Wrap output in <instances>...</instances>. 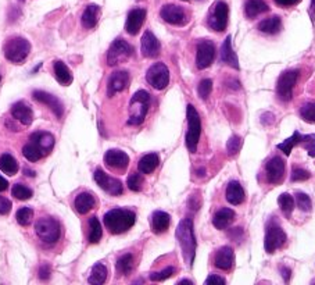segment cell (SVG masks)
<instances>
[{
    "label": "cell",
    "instance_id": "7402d4cb",
    "mask_svg": "<svg viewBox=\"0 0 315 285\" xmlns=\"http://www.w3.org/2000/svg\"><path fill=\"white\" fill-rule=\"evenodd\" d=\"M29 142H32L43 155H47L54 146V137L50 132H42L41 131V132L32 134L31 138H29Z\"/></svg>",
    "mask_w": 315,
    "mask_h": 285
},
{
    "label": "cell",
    "instance_id": "b9f144b4",
    "mask_svg": "<svg viewBox=\"0 0 315 285\" xmlns=\"http://www.w3.org/2000/svg\"><path fill=\"white\" fill-rule=\"evenodd\" d=\"M11 194L19 200H28L32 196V189L27 185H23V184H15L11 189Z\"/></svg>",
    "mask_w": 315,
    "mask_h": 285
},
{
    "label": "cell",
    "instance_id": "ffe728a7",
    "mask_svg": "<svg viewBox=\"0 0 315 285\" xmlns=\"http://www.w3.org/2000/svg\"><path fill=\"white\" fill-rule=\"evenodd\" d=\"M233 264H235V253H233V249H232V248L224 246L215 253L214 266H215L216 269L228 271L231 270Z\"/></svg>",
    "mask_w": 315,
    "mask_h": 285
},
{
    "label": "cell",
    "instance_id": "680465c9",
    "mask_svg": "<svg viewBox=\"0 0 315 285\" xmlns=\"http://www.w3.org/2000/svg\"><path fill=\"white\" fill-rule=\"evenodd\" d=\"M310 15L312 21L315 20V0H311V6H310Z\"/></svg>",
    "mask_w": 315,
    "mask_h": 285
},
{
    "label": "cell",
    "instance_id": "e0dca14e",
    "mask_svg": "<svg viewBox=\"0 0 315 285\" xmlns=\"http://www.w3.org/2000/svg\"><path fill=\"white\" fill-rule=\"evenodd\" d=\"M141 50L142 54L147 57V59H154V57L160 54L161 45L151 31H146V32L143 33L141 42Z\"/></svg>",
    "mask_w": 315,
    "mask_h": 285
},
{
    "label": "cell",
    "instance_id": "74e56055",
    "mask_svg": "<svg viewBox=\"0 0 315 285\" xmlns=\"http://www.w3.org/2000/svg\"><path fill=\"white\" fill-rule=\"evenodd\" d=\"M23 155L28 162H38V160H41L45 156L32 142H28L23 147Z\"/></svg>",
    "mask_w": 315,
    "mask_h": 285
},
{
    "label": "cell",
    "instance_id": "7c38bea8",
    "mask_svg": "<svg viewBox=\"0 0 315 285\" xmlns=\"http://www.w3.org/2000/svg\"><path fill=\"white\" fill-rule=\"evenodd\" d=\"M215 59V45L211 41H200L196 49V66L199 70H204L211 66Z\"/></svg>",
    "mask_w": 315,
    "mask_h": 285
},
{
    "label": "cell",
    "instance_id": "db71d44e",
    "mask_svg": "<svg viewBox=\"0 0 315 285\" xmlns=\"http://www.w3.org/2000/svg\"><path fill=\"white\" fill-rule=\"evenodd\" d=\"M225 278H222V277L220 276H214V274L208 277L207 280H206V284H225Z\"/></svg>",
    "mask_w": 315,
    "mask_h": 285
},
{
    "label": "cell",
    "instance_id": "f546056e",
    "mask_svg": "<svg viewBox=\"0 0 315 285\" xmlns=\"http://www.w3.org/2000/svg\"><path fill=\"white\" fill-rule=\"evenodd\" d=\"M160 164V159H159V155L155 153H149V155H145L142 157L139 163H137V168L141 171L142 174H150L153 171L157 168V166Z\"/></svg>",
    "mask_w": 315,
    "mask_h": 285
},
{
    "label": "cell",
    "instance_id": "603a6c76",
    "mask_svg": "<svg viewBox=\"0 0 315 285\" xmlns=\"http://www.w3.org/2000/svg\"><path fill=\"white\" fill-rule=\"evenodd\" d=\"M11 116L24 125H31L33 121V113L25 102H17L11 107Z\"/></svg>",
    "mask_w": 315,
    "mask_h": 285
},
{
    "label": "cell",
    "instance_id": "6f0895ef",
    "mask_svg": "<svg viewBox=\"0 0 315 285\" xmlns=\"http://www.w3.org/2000/svg\"><path fill=\"white\" fill-rule=\"evenodd\" d=\"M7 186H9V182H7L3 177L0 176V192H3V191L7 189Z\"/></svg>",
    "mask_w": 315,
    "mask_h": 285
},
{
    "label": "cell",
    "instance_id": "4fadbf2b",
    "mask_svg": "<svg viewBox=\"0 0 315 285\" xmlns=\"http://www.w3.org/2000/svg\"><path fill=\"white\" fill-rule=\"evenodd\" d=\"M93 177H94V181L97 182V185H99L103 191H106L107 194H110V195L118 196V195H121V194L124 192L121 181L117 180V178H113V177L107 176V174H106L102 168H97V170L94 171Z\"/></svg>",
    "mask_w": 315,
    "mask_h": 285
},
{
    "label": "cell",
    "instance_id": "3957f363",
    "mask_svg": "<svg viewBox=\"0 0 315 285\" xmlns=\"http://www.w3.org/2000/svg\"><path fill=\"white\" fill-rule=\"evenodd\" d=\"M150 107V95L146 90H137L129 102V125H141Z\"/></svg>",
    "mask_w": 315,
    "mask_h": 285
},
{
    "label": "cell",
    "instance_id": "7a4b0ae2",
    "mask_svg": "<svg viewBox=\"0 0 315 285\" xmlns=\"http://www.w3.org/2000/svg\"><path fill=\"white\" fill-rule=\"evenodd\" d=\"M104 225L111 234H123L133 227L136 216L132 210L113 209L104 214Z\"/></svg>",
    "mask_w": 315,
    "mask_h": 285
},
{
    "label": "cell",
    "instance_id": "2e32d148",
    "mask_svg": "<svg viewBox=\"0 0 315 285\" xmlns=\"http://www.w3.org/2000/svg\"><path fill=\"white\" fill-rule=\"evenodd\" d=\"M33 99L38 100L43 105H46L49 109L52 110L53 113L56 114L58 119H62L63 114H64V106L60 100L57 99L56 96L52 95V93H47L45 90H35L32 93Z\"/></svg>",
    "mask_w": 315,
    "mask_h": 285
},
{
    "label": "cell",
    "instance_id": "d590c367",
    "mask_svg": "<svg viewBox=\"0 0 315 285\" xmlns=\"http://www.w3.org/2000/svg\"><path fill=\"white\" fill-rule=\"evenodd\" d=\"M300 138H301V134L299 132V131H294V134H293L290 138H287L286 141H283L282 143H278L277 147L279 150H282L286 156H290L293 147L300 143Z\"/></svg>",
    "mask_w": 315,
    "mask_h": 285
},
{
    "label": "cell",
    "instance_id": "8fae6325",
    "mask_svg": "<svg viewBox=\"0 0 315 285\" xmlns=\"http://www.w3.org/2000/svg\"><path fill=\"white\" fill-rule=\"evenodd\" d=\"M146 80L154 89L161 90L169 84V71L165 64L155 63L147 70Z\"/></svg>",
    "mask_w": 315,
    "mask_h": 285
},
{
    "label": "cell",
    "instance_id": "cb8c5ba5",
    "mask_svg": "<svg viewBox=\"0 0 315 285\" xmlns=\"http://www.w3.org/2000/svg\"><path fill=\"white\" fill-rule=\"evenodd\" d=\"M225 199L231 204H240L245 200V189L238 181H231L226 186Z\"/></svg>",
    "mask_w": 315,
    "mask_h": 285
},
{
    "label": "cell",
    "instance_id": "e575fe53",
    "mask_svg": "<svg viewBox=\"0 0 315 285\" xmlns=\"http://www.w3.org/2000/svg\"><path fill=\"white\" fill-rule=\"evenodd\" d=\"M106 278H107V269L102 263H97L92 269V273H90L89 278H88V282L93 285H102L104 284Z\"/></svg>",
    "mask_w": 315,
    "mask_h": 285
},
{
    "label": "cell",
    "instance_id": "277c9868",
    "mask_svg": "<svg viewBox=\"0 0 315 285\" xmlns=\"http://www.w3.org/2000/svg\"><path fill=\"white\" fill-rule=\"evenodd\" d=\"M186 117H188L189 124L188 134H186V147L189 149V152L194 153L198 150L199 139L202 134V121H200V116L192 105H188Z\"/></svg>",
    "mask_w": 315,
    "mask_h": 285
},
{
    "label": "cell",
    "instance_id": "5bb4252c",
    "mask_svg": "<svg viewBox=\"0 0 315 285\" xmlns=\"http://www.w3.org/2000/svg\"><path fill=\"white\" fill-rule=\"evenodd\" d=\"M161 18L171 25H185L188 23V15L181 6L165 5L160 11Z\"/></svg>",
    "mask_w": 315,
    "mask_h": 285
},
{
    "label": "cell",
    "instance_id": "6da1fadb",
    "mask_svg": "<svg viewBox=\"0 0 315 285\" xmlns=\"http://www.w3.org/2000/svg\"><path fill=\"white\" fill-rule=\"evenodd\" d=\"M176 239L179 241L182 255L189 267L193 266L194 255H196V238L193 234V221L190 217H186L176 228Z\"/></svg>",
    "mask_w": 315,
    "mask_h": 285
},
{
    "label": "cell",
    "instance_id": "4dcf8cb0",
    "mask_svg": "<svg viewBox=\"0 0 315 285\" xmlns=\"http://www.w3.org/2000/svg\"><path fill=\"white\" fill-rule=\"evenodd\" d=\"M53 68H54V77H56L57 81L60 82L62 85H70L72 82V74H71L70 68L66 66V63L57 60L53 64Z\"/></svg>",
    "mask_w": 315,
    "mask_h": 285
},
{
    "label": "cell",
    "instance_id": "6125c7cd",
    "mask_svg": "<svg viewBox=\"0 0 315 285\" xmlns=\"http://www.w3.org/2000/svg\"><path fill=\"white\" fill-rule=\"evenodd\" d=\"M0 80H2V77H0Z\"/></svg>",
    "mask_w": 315,
    "mask_h": 285
},
{
    "label": "cell",
    "instance_id": "d6a6232c",
    "mask_svg": "<svg viewBox=\"0 0 315 285\" xmlns=\"http://www.w3.org/2000/svg\"><path fill=\"white\" fill-rule=\"evenodd\" d=\"M259 29L264 33H269V35H275L281 29H282V20L279 18L278 15H272L268 18L263 20L259 24Z\"/></svg>",
    "mask_w": 315,
    "mask_h": 285
},
{
    "label": "cell",
    "instance_id": "94428289",
    "mask_svg": "<svg viewBox=\"0 0 315 285\" xmlns=\"http://www.w3.org/2000/svg\"><path fill=\"white\" fill-rule=\"evenodd\" d=\"M179 284H193V282L189 280H182V281H179Z\"/></svg>",
    "mask_w": 315,
    "mask_h": 285
},
{
    "label": "cell",
    "instance_id": "f5cc1de1",
    "mask_svg": "<svg viewBox=\"0 0 315 285\" xmlns=\"http://www.w3.org/2000/svg\"><path fill=\"white\" fill-rule=\"evenodd\" d=\"M50 274H52V270H50V266L49 264H43L41 269H39V278L43 281H47L50 278Z\"/></svg>",
    "mask_w": 315,
    "mask_h": 285
},
{
    "label": "cell",
    "instance_id": "d4e9b609",
    "mask_svg": "<svg viewBox=\"0 0 315 285\" xmlns=\"http://www.w3.org/2000/svg\"><path fill=\"white\" fill-rule=\"evenodd\" d=\"M221 60L225 63V64H228V66H231L232 68H235V70H239L240 68L238 56H236V53L233 52V49H232L231 36H229V35L226 36V39L224 41V43H222Z\"/></svg>",
    "mask_w": 315,
    "mask_h": 285
},
{
    "label": "cell",
    "instance_id": "d6986e66",
    "mask_svg": "<svg viewBox=\"0 0 315 285\" xmlns=\"http://www.w3.org/2000/svg\"><path fill=\"white\" fill-rule=\"evenodd\" d=\"M146 18V10L145 9H133L128 13L127 23H125V31L129 35H136L142 25Z\"/></svg>",
    "mask_w": 315,
    "mask_h": 285
},
{
    "label": "cell",
    "instance_id": "f907efd6",
    "mask_svg": "<svg viewBox=\"0 0 315 285\" xmlns=\"http://www.w3.org/2000/svg\"><path fill=\"white\" fill-rule=\"evenodd\" d=\"M311 177V174L304 168H300V167H293L292 176H290V180L293 182H297V181H306Z\"/></svg>",
    "mask_w": 315,
    "mask_h": 285
},
{
    "label": "cell",
    "instance_id": "11a10c76",
    "mask_svg": "<svg viewBox=\"0 0 315 285\" xmlns=\"http://www.w3.org/2000/svg\"><path fill=\"white\" fill-rule=\"evenodd\" d=\"M275 2H277V5L282 6V7H290V6L297 5L300 0H275Z\"/></svg>",
    "mask_w": 315,
    "mask_h": 285
},
{
    "label": "cell",
    "instance_id": "44dd1931",
    "mask_svg": "<svg viewBox=\"0 0 315 285\" xmlns=\"http://www.w3.org/2000/svg\"><path fill=\"white\" fill-rule=\"evenodd\" d=\"M129 84V74L127 71H115L110 77L107 86V95L114 96L118 92H121Z\"/></svg>",
    "mask_w": 315,
    "mask_h": 285
},
{
    "label": "cell",
    "instance_id": "9c48e42d",
    "mask_svg": "<svg viewBox=\"0 0 315 285\" xmlns=\"http://www.w3.org/2000/svg\"><path fill=\"white\" fill-rule=\"evenodd\" d=\"M299 74H300L299 70H287L279 77L277 84V93L282 102H289L292 99L293 88L296 85Z\"/></svg>",
    "mask_w": 315,
    "mask_h": 285
},
{
    "label": "cell",
    "instance_id": "ee69618b",
    "mask_svg": "<svg viewBox=\"0 0 315 285\" xmlns=\"http://www.w3.org/2000/svg\"><path fill=\"white\" fill-rule=\"evenodd\" d=\"M300 143H303V146L306 147L307 152H308L311 157H315V134L301 135Z\"/></svg>",
    "mask_w": 315,
    "mask_h": 285
},
{
    "label": "cell",
    "instance_id": "7bdbcfd3",
    "mask_svg": "<svg viewBox=\"0 0 315 285\" xmlns=\"http://www.w3.org/2000/svg\"><path fill=\"white\" fill-rule=\"evenodd\" d=\"M300 116L307 123H315V102H308L301 106Z\"/></svg>",
    "mask_w": 315,
    "mask_h": 285
},
{
    "label": "cell",
    "instance_id": "91938a15",
    "mask_svg": "<svg viewBox=\"0 0 315 285\" xmlns=\"http://www.w3.org/2000/svg\"><path fill=\"white\" fill-rule=\"evenodd\" d=\"M25 174H27V176L28 177H35V171H31V170H27V168H25Z\"/></svg>",
    "mask_w": 315,
    "mask_h": 285
},
{
    "label": "cell",
    "instance_id": "8d00e7d4",
    "mask_svg": "<svg viewBox=\"0 0 315 285\" xmlns=\"http://www.w3.org/2000/svg\"><path fill=\"white\" fill-rule=\"evenodd\" d=\"M133 261L135 260H133V256H132L131 253L124 255V256H121L117 260V271L120 274H123V276H128L132 271V269H133Z\"/></svg>",
    "mask_w": 315,
    "mask_h": 285
},
{
    "label": "cell",
    "instance_id": "83f0119b",
    "mask_svg": "<svg viewBox=\"0 0 315 285\" xmlns=\"http://www.w3.org/2000/svg\"><path fill=\"white\" fill-rule=\"evenodd\" d=\"M100 15V7L97 5H89L86 6V9L84 10V14H82V27L86 29H92L96 27L97 21H99Z\"/></svg>",
    "mask_w": 315,
    "mask_h": 285
},
{
    "label": "cell",
    "instance_id": "8992f818",
    "mask_svg": "<svg viewBox=\"0 0 315 285\" xmlns=\"http://www.w3.org/2000/svg\"><path fill=\"white\" fill-rule=\"evenodd\" d=\"M35 231L39 239L45 243H54L60 238V224L52 217H42L35 224Z\"/></svg>",
    "mask_w": 315,
    "mask_h": 285
},
{
    "label": "cell",
    "instance_id": "52a82bcc",
    "mask_svg": "<svg viewBox=\"0 0 315 285\" xmlns=\"http://www.w3.org/2000/svg\"><path fill=\"white\" fill-rule=\"evenodd\" d=\"M285 242H286V234L281 228V225L273 220L267 225V230H265L264 248L268 253H273L277 249L283 246Z\"/></svg>",
    "mask_w": 315,
    "mask_h": 285
},
{
    "label": "cell",
    "instance_id": "1f68e13d",
    "mask_svg": "<svg viewBox=\"0 0 315 285\" xmlns=\"http://www.w3.org/2000/svg\"><path fill=\"white\" fill-rule=\"evenodd\" d=\"M268 5L264 0H247L245 5V13L249 18H255L257 15L268 11Z\"/></svg>",
    "mask_w": 315,
    "mask_h": 285
},
{
    "label": "cell",
    "instance_id": "ab89813d",
    "mask_svg": "<svg viewBox=\"0 0 315 285\" xmlns=\"http://www.w3.org/2000/svg\"><path fill=\"white\" fill-rule=\"evenodd\" d=\"M278 203H279V207L282 209V212L286 214V217H290L293 209H294V199L293 196H290L289 194H282V195L278 198Z\"/></svg>",
    "mask_w": 315,
    "mask_h": 285
},
{
    "label": "cell",
    "instance_id": "4316f807",
    "mask_svg": "<svg viewBox=\"0 0 315 285\" xmlns=\"http://www.w3.org/2000/svg\"><path fill=\"white\" fill-rule=\"evenodd\" d=\"M171 223V216L165 212H154L151 216V230L154 234L165 233Z\"/></svg>",
    "mask_w": 315,
    "mask_h": 285
},
{
    "label": "cell",
    "instance_id": "c3c4849f",
    "mask_svg": "<svg viewBox=\"0 0 315 285\" xmlns=\"http://www.w3.org/2000/svg\"><path fill=\"white\" fill-rule=\"evenodd\" d=\"M175 267H167L164 270L157 271V273H151L150 274V280L151 281H164L167 278H169L171 276H174L175 273Z\"/></svg>",
    "mask_w": 315,
    "mask_h": 285
},
{
    "label": "cell",
    "instance_id": "60d3db41",
    "mask_svg": "<svg viewBox=\"0 0 315 285\" xmlns=\"http://www.w3.org/2000/svg\"><path fill=\"white\" fill-rule=\"evenodd\" d=\"M32 216L33 210L31 209V207H21V209L17 212V214H15V219H17V223H18L19 225L27 227V225H29L31 221H32Z\"/></svg>",
    "mask_w": 315,
    "mask_h": 285
},
{
    "label": "cell",
    "instance_id": "bcb514c9",
    "mask_svg": "<svg viewBox=\"0 0 315 285\" xmlns=\"http://www.w3.org/2000/svg\"><path fill=\"white\" fill-rule=\"evenodd\" d=\"M296 203H297V207H299L301 212H310V210H311L310 196L306 195L304 192H297V194H296Z\"/></svg>",
    "mask_w": 315,
    "mask_h": 285
},
{
    "label": "cell",
    "instance_id": "30bf717a",
    "mask_svg": "<svg viewBox=\"0 0 315 285\" xmlns=\"http://www.w3.org/2000/svg\"><path fill=\"white\" fill-rule=\"evenodd\" d=\"M228 15H229V7L225 2H216L215 5L212 6L211 13L208 17V25L210 28L218 32L225 31L226 25H228Z\"/></svg>",
    "mask_w": 315,
    "mask_h": 285
},
{
    "label": "cell",
    "instance_id": "ac0fdd59",
    "mask_svg": "<svg viewBox=\"0 0 315 285\" xmlns=\"http://www.w3.org/2000/svg\"><path fill=\"white\" fill-rule=\"evenodd\" d=\"M104 163L114 170H125L129 164V157L123 150L110 149L104 155Z\"/></svg>",
    "mask_w": 315,
    "mask_h": 285
},
{
    "label": "cell",
    "instance_id": "f35d334b",
    "mask_svg": "<svg viewBox=\"0 0 315 285\" xmlns=\"http://www.w3.org/2000/svg\"><path fill=\"white\" fill-rule=\"evenodd\" d=\"M89 228V242L97 243L100 241V238H102V225H100L97 217H90Z\"/></svg>",
    "mask_w": 315,
    "mask_h": 285
},
{
    "label": "cell",
    "instance_id": "7dc6e473",
    "mask_svg": "<svg viewBox=\"0 0 315 285\" xmlns=\"http://www.w3.org/2000/svg\"><path fill=\"white\" fill-rule=\"evenodd\" d=\"M211 90H212L211 80L206 78V80H203V81L199 84L198 92H199V96H200L202 99H207L208 96H210V93H211Z\"/></svg>",
    "mask_w": 315,
    "mask_h": 285
},
{
    "label": "cell",
    "instance_id": "ba28073f",
    "mask_svg": "<svg viewBox=\"0 0 315 285\" xmlns=\"http://www.w3.org/2000/svg\"><path fill=\"white\" fill-rule=\"evenodd\" d=\"M132 54H133V48H132L127 41H124L123 38L115 39V41L111 43L110 49H108V66H117L120 63L125 62L127 59H129Z\"/></svg>",
    "mask_w": 315,
    "mask_h": 285
},
{
    "label": "cell",
    "instance_id": "836d02e7",
    "mask_svg": "<svg viewBox=\"0 0 315 285\" xmlns=\"http://www.w3.org/2000/svg\"><path fill=\"white\" fill-rule=\"evenodd\" d=\"M18 163L14 157L9 153H3L0 156V170L3 171L7 176H15L18 173Z\"/></svg>",
    "mask_w": 315,
    "mask_h": 285
},
{
    "label": "cell",
    "instance_id": "9f6ffc18",
    "mask_svg": "<svg viewBox=\"0 0 315 285\" xmlns=\"http://www.w3.org/2000/svg\"><path fill=\"white\" fill-rule=\"evenodd\" d=\"M281 271H282V277L283 280H285V282H289V281H290V276H292V270L287 269V267H282Z\"/></svg>",
    "mask_w": 315,
    "mask_h": 285
},
{
    "label": "cell",
    "instance_id": "5b68a950",
    "mask_svg": "<svg viewBox=\"0 0 315 285\" xmlns=\"http://www.w3.org/2000/svg\"><path fill=\"white\" fill-rule=\"evenodd\" d=\"M6 59L11 63H21L25 60V57L28 56L31 52V43L25 38L15 36V38L9 39L5 45Z\"/></svg>",
    "mask_w": 315,
    "mask_h": 285
},
{
    "label": "cell",
    "instance_id": "681fc988",
    "mask_svg": "<svg viewBox=\"0 0 315 285\" xmlns=\"http://www.w3.org/2000/svg\"><path fill=\"white\" fill-rule=\"evenodd\" d=\"M240 146H242V138L238 137V135H233V137L229 138L228 143H226V150H228V153L231 156H233V155L239 152Z\"/></svg>",
    "mask_w": 315,
    "mask_h": 285
},
{
    "label": "cell",
    "instance_id": "816d5d0a",
    "mask_svg": "<svg viewBox=\"0 0 315 285\" xmlns=\"http://www.w3.org/2000/svg\"><path fill=\"white\" fill-rule=\"evenodd\" d=\"M11 210V202L7 198L0 196V214H7Z\"/></svg>",
    "mask_w": 315,
    "mask_h": 285
},
{
    "label": "cell",
    "instance_id": "9a60e30c",
    "mask_svg": "<svg viewBox=\"0 0 315 285\" xmlns=\"http://www.w3.org/2000/svg\"><path fill=\"white\" fill-rule=\"evenodd\" d=\"M265 176L269 184H278L285 177V162L282 157L273 156L265 164Z\"/></svg>",
    "mask_w": 315,
    "mask_h": 285
},
{
    "label": "cell",
    "instance_id": "f1b7e54d",
    "mask_svg": "<svg viewBox=\"0 0 315 285\" xmlns=\"http://www.w3.org/2000/svg\"><path fill=\"white\" fill-rule=\"evenodd\" d=\"M94 204H96L94 196L92 194H88V192L80 194L75 198V202H74L75 210L80 214H86L88 212H90L94 207Z\"/></svg>",
    "mask_w": 315,
    "mask_h": 285
},
{
    "label": "cell",
    "instance_id": "484cf974",
    "mask_svg": "<svg viewBox=\"0 0 315 285\" xmlns=\"http://www.w3.org/2000/svg\"><path fill=\"white\" fill-rule=\"evenodd\" d=\"M233 220H235V212L232 209H228V207H224L214 214L212 224L216 230H225L226 227L231 225Z\"/></svg>",
    "mask_w": 315,
    "mask_h": 285
},
{
    "label": "cell",
    "instance_id": "f6af8a7d",
    "mask_svg": "<svg viewBox=\"0 0 315 285\" xmlns=\"http://www.w3.org/2000/svg\"><path fill=\"white\" fill-rule=\"evenodd\" d=\"M143 186V178L141 174L137 173H132L131 176L128 177V188L133 192H139Z\"/></svg>",
    "mask_w": 315,
    "mask_h": 285
}]
</instances>
